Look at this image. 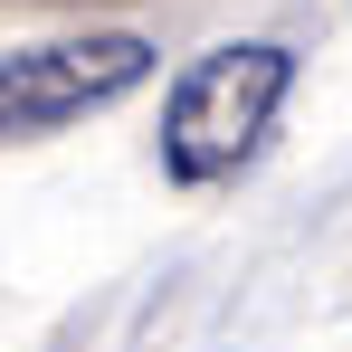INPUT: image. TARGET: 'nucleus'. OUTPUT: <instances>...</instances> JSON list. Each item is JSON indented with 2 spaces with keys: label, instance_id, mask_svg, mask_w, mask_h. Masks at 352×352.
<instances>
[{
  "label": "nucleus",
  "instance_id": "1",
  "mask_svg": "<svg viewBox=\"0 0 352 352\" xmlns=\"http://www.w3.org/2000/svg\"><path fill=\"white\" fill-rule=\"evenodd\" d=\"M295 96V48L276 38H219L172 76L162 96V172L181 190L238 181L257 162V143L276 133V105Z\"/></svg>",
  "mask_w": 352,
  "mask_h": 352
},
{
  "label": "nucleus",
  "instance_id": "2",
  "mask_svg": "<svg viewBox=\"0 0 352 352\" xmlns=\"http://www.w3.org/2000/svg\"><path fill=\"white\" fill-rule=\"evenodd\" d=\"M153 76V38L133 29H86V38H48V48H0V143L58 133L76 115H105Z\"/></svg>",
  "mask_w": 352,
  "mask_h": 352
}]
</instances>
